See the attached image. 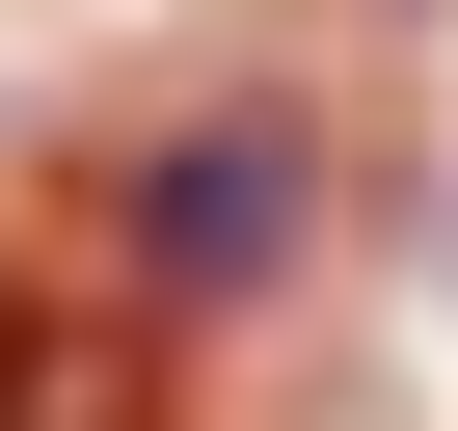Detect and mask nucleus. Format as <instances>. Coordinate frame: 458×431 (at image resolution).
<instances>
[{"mask_svg":"<svg viewBox=\"0 0 458 431\" xmlns=\"http://www.w3.org/2000/svg\"><path fill=\"white\" fill-rule=\"evenodd\" d=\"M0 431H162L135 324H108V297H0Z\"/></svg>","mask_w":458,"mask_h":431,"instance_id":"nucleus-2","label":"nucleus"},{"mask_svg":"<svg viewBox=\"0 0 458 431\" xmlns=\"http://www.w3.org/2000/svg\"><path fill=\"white\" fill-rule=\"evenodd\" d=\"M81 243H108V324H216V297H270V270L324 243V135H297V108H162Z\"/></svg>","mask_w":458,"mask_h":431,"instance_id":"nucleus-1","label":"nucleus"}]
</instances>
